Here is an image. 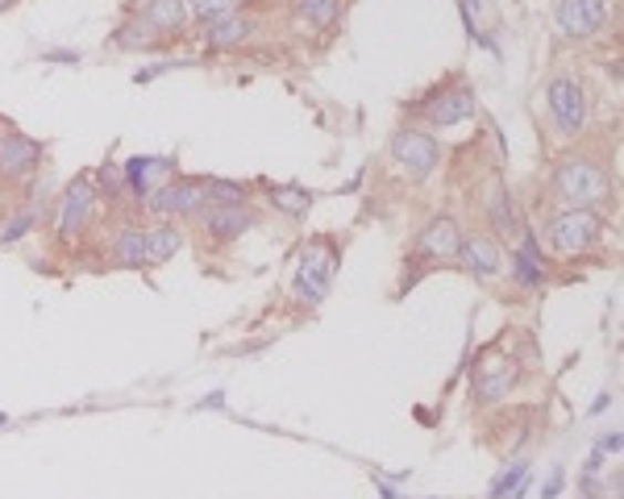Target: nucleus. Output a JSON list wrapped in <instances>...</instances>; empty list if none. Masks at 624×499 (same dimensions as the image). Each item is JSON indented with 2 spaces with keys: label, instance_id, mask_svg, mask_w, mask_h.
Returning <instances> with one entry per match:
<instances>
[{
  "label": "nucleus",
  "instance_id": "f257e3e1",
  "mask_svg": "<svg viewBox=\"0 0 624 499\" xmlns=\"http://www.w3.org/2000/svg\"><path fill=\"white\" fill-rule=\"evenodd\" d=\"M554 191L566 208H583V212H604L616 205V179L604 163L587 155H566L554 167Z\"/></svg>",
  "mask_w": 624,
  "mask_h": 499
},
{
  "label": "nucleus",
  "instance_id": "f03ea898",
  "mask_svg": "<svg viewBox=\"0 0 624 499\" xmlns=\"http://www.w3.org/2000/svg\"><path fill=\"white\" fill-rule=\"evenodd\" d=\"M607 238V221L600 212H583V208H558L554 217L545 221V241L554 254H566V259H579L595 246H604Z\"/></svg>",
  "mask_w": 624,
  "mask_h": 499
},
{
  "label": "nucleus",
  "instance_id": "7ed1b4c3",
  "mask_svg": "<svg viewBox=\"0 0 624 499\" xmlns=\"http://www.w3.org/2000/svg\"><path fill=\"white\" fill-rule=\"evenodd\" d=\"M545 113L554 121L558 138H579L587 129L591 117V101H587V87L574 71H558L554 80L545 84Z\"/></svg>",
  "mask_w": 624,
  "mask_h": 499
},
{
  "label": "nucleus",
  "instance_id": "20e7f679",
  "mask_svg": "<svg viewBox=\"0 0 624 499\" xmlns=\"http://www.w3.org/2000/svg\"><path fill=\"white\" fill-rule=\"evenodd\" d=\"M520 380H524L520 362L512 358L508 350L491 345V350H483L479 362H475V375H470V399H475V404H483V408L503 404V399L520 387Z\"/></svg>",
  "mask_w": 624,
  "mask_h": 499
},
{
  "label": "nucleus",
  "instance_id": "39448f33",
  "mask_svg": "<svg viewBox=\"0 0 624 499\" xmlns=\"http://www.w3.org/2000/svg\"><path fill=\"white\" fill-rule=\"evenodd\" d=\"M387 155H392V163H396L399 171L408 175L413 184L429 179V175L441 167V146H437V138H434V134H425V129H416V125H408V129H396V134H392V142H387Z\"/></svg>",
  "mask_w": 624,
  "mask_h": 499
},
{
  "label": "nucleus",
  "instance_id": "423d86ee",
  "mask_svg": "<svg viewBox=\"0 0 624 499\" xmlns=\"http://www.w3.org/2000/svg\"><path fill=\"white\" fill-rule=\"evenodd\" d=\"M333 271H337V246L330 238H316L300 250V262H295V292L304 304H321L325 292L333 283Z\"/></svg>",
  "mask_w": 624,
  "mask_h": 499
},
{
  "label": "nucleus",
  "instance_id": "0eeeda50",
  "mask_svg": "<svg viewBox=\"0 0 624 499\" xmlns=\"http://www.w3.org/2000/svg\"><path fill=\"white\" fill-rule=\"evenodd\" d=\"M205 205H208L205 179H196V175H175L171 184H163L146 200V208L155 212L158 221H196Z\"/></svg>",
  "mask_w": 624,
  "mask_h": 499
},
{
  "label": "nucleus",
  "instance_id": "6e6552de",
  "mask_svg": "<svg viewBox=\"0 0 624 499\" xmlns=\"http://www.w3.org/2000/svg\"><path fill=\"white\" fill-rule=\"evenodd\" d=\"M42 142L30 138V134H21V129H0V179H9V184H30L38 171H42Z\"/></svg>",
  "mask_w": 624,
  "mask_h": 499
},
{
  "label": "nucleus",
  "instance_id": "1a4fd4ad",
  "mask_svg": "<svg viewBox=\"0 0 624 499\" xmlns=\"http://www.w3.org/2000/svg\"><path fill=\"white\" fill-rule=\"evenodd\" d=\"M96 205H101V196H96V184L92 179H75L67 191H63V200H59V221H54V233L63 241H80L92 229V217H96Z\"/></svg>",
  "mask_w": 624,
  "mask_h": 499
},
{
  "label": "nucleus",
  "instance_id": "9d476101",
  "mask_svg": "<svg viewBox=\"0 0 624 499\" xmlns=\"http://www.w3.org/2000/svg\"><path fill=\"white\" fill-rule=\"evenodd\" d=\"M607 18H612L607 0H558L554 9L558 34L571 38V42H591L607 25Z\"/></svg>",
  "mask_w": 624,
  "mask_h": 499
},
{
  "label": "nucleus",
  "instance_id": "9b49d317",
  "mask_svg": "<svg viewBox=\"0 0 624 499\" xmlns=\"http://www.w3.org/2000/svg\"><path fill=\"white\" fill-rule=\"evenodd\" d=\"M262 217H259V208L254 205H205L200 208V217H196L200 233H205L208 241H217V246L238 241L242 233H250Z\"/></svg>",
  "mask_w": 624,
  "mask_h": 499
},
{
  "label": "nucleus",
  "instance_id": "f8f14e48",
  "mask_svg": "<svg viewBox=\"0 0 624 499\" xmlns=\"http://www.w3.org/2000/svg\"><path fill=\"white\" fill-rule=\"evenodd\" d=\"M458 246H462V229H458V221H454V217H434V221L416 233L413 250L420 262H429L425 271H434L437 262L458 259Z\"/></svg>",
  "mask_w": 624,
  "mask_h": 499
},
{
  "label": "nucleus",
  "instance_id": "ddd939ff",
  "mask_svg": "<svg viewBox=\"0 0 624 499\" xmlns=\"http://www.w3.org/2000/svg\"><path fill=\"white\" fill-rule=\"evenodd\" d=\"M420 113L425 121L434 125V129H450V125H462L479 113V101H475V87L467 84H450L437 92V101H425L420 104Z\"/></svg>",
  "mask_w": 624,
  "mask_h": 499
},
{
  "label": "nucleus",
  "instance_id": "4468645a",
  "mask_svg": "<svg viewBox=\"0 0 624 499\" xmlns=\"http://www.w3.org/2000/svg\"><path fill=\"white\" fill-rule=\"evenodd\" d=\"M254 34V18L242 9H229V13H212L200 21V38H205L208 51H238Z\"/></svg>",
  "mask_w": 624,
  "mask_h": 499
},
{
  "label": "nucleus",
  "instance_id": "2eb2a0df",
  "mask_svg": "<svg viewBox=\"0 0 624 499\" xmlns=\"http://www.w3.org/2000/svg\"><path fill=\"white\" fill-rule=\"evenodd\" d=\"M458 262L462 271L475 279H496L503 276V246L491 233H462V246H458Z\"/></svg>",
  "mask_w": 624,
  "mask_h": 499
},
{
  "label": "nucleus",
  "instance_id": "dca6fc26",
  "mask_svg": "<svg viewBox=\"0 0 624 499\" xmlns=\"http://www.w3.org/2000/svg\"><path fill=\"white\" fill-rule=\"evenodd\" d=\"M483 208H487V221H491V233H496V241L517 246V241L524 238V221H520L517 200H512V191L503 188V179H491Z\"/></svg>",
  "mask_w": 624,
  "mask_h": 499
},
{
  "label": "nucleus",
  "instance_id": "f3484780",
  "mask_svg": "<svg viewBox=\"0 0 624 499\" xmlns=\"http://www.w3.org/2000/svg\"><path fill=\"white\" fill-rule=\"evenodd\" d=\"M122 171H125V191H134L138 205H146L163 184L175 179V167L167 158H134V163H125Z\"/></svg>",
  "mask_w": 624,
  "mask_h": 499
},
{
  "label": "nucleus",
  "instance_id": "a211bd4d",
  "mask_svg": "<svg viewBox=\"0 0 624 499\" xmlns=\"http://www.w3.org/2000/svg\"><path fill=\"white\" fill-rule=\"evenodd\" d=\"M138 18L146 21L163 42H171V38H179L188 30L191 13H188V0H146Z\"/></svg>",
  "mask_w": 624,
  "mask_h": 499
},
{
  "label": "nucleus",
  "instance_id": "6ab92c4d",
  "mask_svg": "<svg viewBox=\"0 0 624 499\" xmlns=\"http://www.w3.org/2000/svg\"><path fill=\"white\" fill-rule=\"evenodd\" d=\"M108 259L122 271H142L146 267V225H122L108 241Z\"/></svg>",
  "mask_w": 624,
  "mask_h": 499
},
{
  "label": "nucleus",
  "instance_id": "aec40b11",
  "mask_svg": "<svg viewBox=\"0 0 624 499\" xmlns=\"http://www.w3.org/2000/svg\"><path fill=\"white\" fill-rule=\"evenodd\" d=\"M184 250V229L179 221H155L146 225V267H163Z\"/></svg>",
  "mask_w": 624,
  "mask_h": 499
},
{
  "label": "nucleus",
  "instance_id": "412c9836",
  "mask_svg": "<svg viewBox=\"0 0 624 499\" xmlns=\"http://www.w3.org/2000/svg\"><path fill=\"white\" fill-rule=\"evenodd\" d=\"M342 13H346V0H295V21L316 30V34L337 30Z\"/></svg>",
  "mask_w": 624,
  "mask_h": 499
},
{
  "label": "nucleus",
  "instance_id": "4be33fe9",
  "mask_svg": "<svg viewBox=\"0 0 624 499\" xmlns=\"http://www.w3.org/2000/svg\"><path fill=\"white\" fill-rule=\"evenodd\" d=\"M113 46H117V51L138 54V51H155V46H163V38H158L142 18H129L113 30Z\"/></svg>",
  "mask_w": 624,
  "mask_h": 499
},
{
  "label": "nucleus",
  "instance_id": "5701e85b",
  "mask_svg": "<svg viewBox=\"0 0 624 499\" xmlns=\"http://www.w3.org/2000/svg\"><path fill=\"white\" fill-rule=\"evenodd\" d=\"M208 205H250V188L238 179H205Z\"/></svg>",
  "mask_w": 624,
  "mask_h": 499
},
{
  "label": "nucleus",
  "instance_id": "b1692460",
  "mask_svg": "<svg viewBox=\"0 0 624 499\" xmlns=\"http://www.w3.org/2000/svg\"><path fill=\"white\" fill-rule=\"evenodd\" d=\"M271 205L279 212H288V217H304L312 208V191L304 188H271Z\"/></svg>",
  "mask_w": 624,
  "mask_h": 499
},
{
  "label": "nucleus",
  "instance_id": "393cba45",
  "mask_svg": "<svg viewBox=\"0 0 624 499\" xmlns=\"http://www.w3.org/2000/svg\"><path fill=\"white\" fill-rule=\"evenodd\" d=\"M524 475H529V466H524V462L503 466L500 475H496V482H491V491H487V496H491V499L512 496V491H520V482H524Z\"/></svg>",
  "mask_w": 624,
  "mask_h": 499
},
{
  "label": "nucleus",
  "instance_id": "a878e982",
  "mask_svg": "<svg viewBox=\"0 0 624 499\" xmlns=\"http://www.w3.org/2000/svg\"><path fill=\"white\" fill-rule=\"evenodd\" d=\"M96 179H101V188H96V196H101V200H104V196H108V200H122V196H125V171L117 167V163H104Z\"/></svg>",
  "mask_w": 624,
  "mask_h": 499
},
{
  "label": "nucleus",
  "instance_id": "bb28decb",
  "mask_svg": "<svg viewBox=\"0 0 624 499\" xmlns=\"http://www.w3.org/2000/svg\"><path fill=\"white\" fill-rule=\"evenodd\" d=\"M34 225H38V212H34V208L18 212L13 221H4V229H0V246H18V241L25 238L30 229H34Z\"/></svg>",
  "mask_w": 624,
  "mask_h": 499
},
{
  "label": "nucleus",
  "instance_id": "cd10ccee",
  "mask_svg": "<svg viewBox=\"0 0 624 499\" xmlns=\"http://www.w3.org/2000/svg\"><path fill=\"white\" fill-rule=\"evenodd\" d=\"M229 9H242V0H188L191 18H212V13H229Z\"/></svg>",
  "mask_w": 624,
  "mask_h": 499
},
{
  "label": "nucleus",
  "instance_id": "c85d7f7f",
  "mask_svg": "<svg viewBox=\"0 0 624 499\" xmlns=\"http://www.w3.org/2000/svg\"><path fill=\"white\" fill-rule=\"evenodd\" d=\"M566 487V470L562 466H554L550 470V479H545V487H541V499H558V491Z\"/></svg>",
  "mask_w": 624,
  "mask_h": 499
},
{
  "label": "nucleus",
  "instance_id": "c756f323",
  "mask_svg": "<svg viewBox=\"0 0 624 499\" xmlns=\"http://www.w3.org/2000/svg\"><path fill=\"white\" fill-rule=\"evenodd\" d=\"M46 63H80L75 51H46Z\"/></svg>",
  "mask_w": 624,
  "mask_h": 499
},
{
  "label": "nucleus",
  "instance_id": "7c9ffc66",
  "mask_svg": "<svg viewBox=\"0 0 624 499\" xmlns=\"http://www.w3.org/2000/svg\"><path fill=\"white\" fill-rule=\"evenodd\" d=\"M600 449H612V454H616V449H621V437H604V441H600Z\"/></svg>",
  "mask_w": 624,
  "mask_h": 499
},
{
  "label": "nucleus",
  "instance_id": "2f4dec72",
  "mask_svg": "<svg viewBox=\"0 0 624 499\" xmlns=\"http://www.w3.org/2000/svg\"><path fill=\"white\" fill-rule=\"evenodd\" d=\"M379 496H383V499H399V496H396V487H387V482H379Z\"/></svg>",
  "mask_w": 624,
  "mask_h": 499
},
{
  "label": "nucleus",
  "instance_id": "473e14b6",
  "mask_svg": "<svg viewBox=\"0 0 624 499\" xmlns=\"http://www.w3.org/2000/svg\"><path fill=\"white\" fill-rule=\"evenodd\" d=\"M13 4H18V0H0V13H4V9H13Z\"/></svg>",
  "mask_w": 624,
  "mask_h": 499
},
{
  "label": "nucleus",
  "instance_id": "72a5a7b5",
  "mask_svg": "<svg viewBox=\"0 0 624 499\" xmlns=\"http://www.w3.org/2000/svg\"><path fill=\"white\" fill-rule=\"evenodd\" d=\"M0 425H4V416H0Z\"/></svg>",
  "mask_w": 624,
  "mask_h": 499
},
{
  "label": "nucleus",
  "instance_id": "f704fd0d",
  "mask_svg": "<svg viewBox=\"0 0 624 499\" xmlns=\"http://www.w3.org/2000/svg\"><path fill=\"white\" fill-rule=\"evenodd\" d=\"M0 129H4V125H0Z\"/></svg>",
  "mask_w": 624,
  "mask_h": 499
}]
</instances>
